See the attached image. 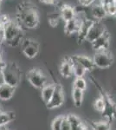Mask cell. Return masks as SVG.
<instances>
[{
	"label": "cell",
	"mask_w": 116,
	"mask_h": 130,
	"mask_svg": "<svg viewBox=\"0 0 116 130\" xmlns=\"http://www.w3.org/2000/svg\"><path fill=\"white\" fill-rule=\"evenodd\" d=\"M16 21L27 29L37 28L39 24L38 11L31 3L22 2L16 6Z\"/></svg>",
	"instance_id": "obj_1"
},
{
	"label": "cell",
	"mask_w": 116,
	"mask_h": 130,
	"mask_svg": "<svg viewBox=\"0 0 116 130\" xmlns=\"http://www.w3.org/2000/svg\"><path fill=\"white\" fill-rule=\"evenodd\" d=\"M5 78V83L6 84L16 88L21 82L22 78V73L18 65L14 62H9L6 63L5 68L2 71Z\"/></svg>",
	"instance_id": "obj_2"
},
{
	"label": "cell",
	"mask_w": 116,
	"mask_h": 130,
	"mask_svg": "<svg viewBox=\"0 0 116 130\" xmlns=\"http://www.w3.org/2000/svg\"><path fill=\"white\" fill-rule=\"evenodd\" d=\"M21 35H24L23 28L18 21L10 19L7 24L3 25V41L6 43H10Z\"/></svg>",
	"instance_id": "obj_3"
},
{
	"label": "cell",
	"mask_w": 116,
	"mask_h": 130,
	"mask_svg": "<svg viewBox=\"0 0 116 130\" xmlns=\"http://www.w3.org/2000/svg\"><path fill=\"white\" fill-rule=\"evenodd\" d=\"M93 61H94V63L96 68L107 69L111 67L114 59H113V54L109 51L108 49H107L96 50Z\"/></svg>",
	"instance_id": "obj_4"
},
{
	"label": "cell",
	"mask_w": 116,
	"mask_h": 130,
	"mask_svg": "<svg viewBox=\"0 0 116 130\" xmlns=\"http://www.w3.org/2000/svg\"><path fill=\"white\" fill-rule=\"evenodd\" d=\"M27 79L33 87L38 89H42L47 84V78L38 69H32L29 70L27 73Z\"/></svg>",
	"instance_id": "obj_5"
},
{
	"label": "cell",
	"mask_w": 116,
	"mask_h": 130,
	"mask_svg": "<svg viewBox=\"0 0 116 130\" xmlns=\"http://www.w3.org/2000/svg\"><path fill=\"white\" fill-rule=\"evenodd\" d=\"M20 46L22 48V51L24 54V56L29 59H33L38 55L40 46L39 43L34 39L24 38Z\"/></svg>",
	"instance_id": "obj_6"
},
{
	"label": "cell",
	"mask_w": 116,
	"mask_h": 130,
	"mask_svg": "<svg viewBox=\"0 0 116 130\" xmlns=\"http://www.w3.org/2000/svg\"><path fill=\"white\" fill-rule=\"evenodd\" d=\"M65 101V95L64 91H63L62 87L60 84L56 85V89H55L53 96L51 97L49 102L46 104L47 108L48 109H55L59 107L62 106Z\"/></svg>",
	"instance_id": "obj_7"
},
{
	"label": "cell",
	"mask_w": 116,
	"mask_h": 130,
	"mask_svg": "<svg viewBox=\"0 0 116 130\" xmlns=\"http://www.w3.org/2000/svg\"><path fill=\"white\" fill-rule=\"evenodd\" d=\"M105 31H106L105 25L103 24L101 21L94 20L92 26L90 27L89 30H88L87 37H86V41L92 43L93 42L95 41L98 37H100Z\"/></svg>",
	"instance_id": "obj_8"
},
{
	"label": "cell",
	"mask_w": 116,
	"mask_h": 130,
	"mask_svg": "<svg viewBox=\"0 0 116 130\" xmlns=\"http://www.w3.org/2000/svg\"><path fill=\"white\" fill-rule=\"evenodd\" d=\"M89 7H90V13H91V16L94 18V20L102 21L107 16L104 5H102L101 0L99 2L95 1Z\"/></svg>",
	"instance_id": "obj_9"
},
{
	"label": "cell",
	"mask_w": 116,
	"mask_h": 130,
	"mask_svg": "<svg viewBox=\"0 0 116 130\" xmlns=\"http://www.w3.org/2000/svg\"><path fill=\"white\" fill-rule=\"evenodd\" d=\"M94 20L89 19V18H84L81 21V26L77 31V41L78 43H81L83 41L86 40V37L88 33L90 27L92 26Z\"/></svg>",
	"instance_id": "obj_10"
},
{
	"label": "cell",
	"mask_w": 116,
	"mask_h": 130,
	"mask_svg": "<svg viewBox=\"0 0 116 130\" xmlns=\"http://www.w3.org/2000/svg\"><path fill=\"white\" fill-rule=\"evenodd\" d=\"M109 43H110V35H109L108 31L106 30L100 37L91 43L93 49L95 50H107L109 47Z\"/></svg>",
	"instance_id": "obj_11"
},
{
	"label": "cell",
	"mask_w": 116,
	"mask_h": 130,
	"mask_svg": "<svg viewBox=\"0 0 116 130\" xmlns=\"http://www.w3.org/2000/svg\"><path fill=\"white\" fill-rule=\"evenodd\" d=\"M70 58L76 61L77 62H79L80 64L82 65L87 71H92L93 70H94V68H96L95 65L94 63V61L89 56H83V55H76V56H70Z\"/></svg>",
	"instance_id": "obj_12"
},
{
	"label": "cell",
	"mask_w": 116,
	"mask_h": 130,
	"mask_svg": "<svg viewBox=\"0 0 116 130\" xmlns=\"http://www.w3.org/2000/svg\"><path fill=\"white\" fill-rule=\"evenodd\" d=\"M81 21L82 19L79 18L76 16L75 18H73V19L65 22V26H64L65 34L72 35V34H75V33H77L80 26H81Z\"/></svg>",
	"instance_id": "obj_13"
},
{
	"label": "cell",
	"mask_w": 116,
	"mask_h": 130,
	"mask_svg": "<svg viewBox=\"0 0 116 130\" xmlns=\"http://www.w3.org/2000/svg\"><path fill=\"white\" fill-rule=\"evenodd\" d=\"M59 14H60L61 18L64 22L73 19L76 17V11H75V8L69 5H62V7L60 8Z\"/></svg>",
	"instance_id": "obj_14"
},
{
	"label": "cell",
	"mask_w": 116,
	"mask_h": 130,
	"mask_svg": "<svg viewBox=\"0 0 116 130\" xmlns=\"http://www.w3.org/2000/svg\"><path fill=\"white\" fill-rule=\"evenodd\" d=\"M60 74L64 78H69L73 75L72 62L69 57L62 60V63L60 65Z\"/></svg>",
	"instance_id": "obj_15"
},
{
	"label": "cell",
	"mask_w": 116,
	"mask_h": 130,
	"mask_svg": "<svg viewBox=\"0 0 116 130\" xmlns=\"http://www.w3.org/2000/svg\"><path fill=\"white\" fill-rule=\"evenodd\" d=\"M71 125V130H88L87 126L83 123L81 119L75 115H67Z\"/></svg>",
	"instance_id": "obj_16"
},
{
	"label": "cell",
	"mask_w": 116,
	"mask_h": 130,
	"mask_svg": "<svg viewBox=\"0 0 116 130\" xmlns=\"http://www.w3.org/2000/svg\"><path fill=\"white\" fill-rule=\"evenodd\" d=\"M15 89L16 88L6 84V83L0 86V100L8 101L11 99L15 93Z\"/></svg>",
	"instance_id": "obj_17"
},
{
	"label": "cell",
	"mask_w": 116,
	"mask_h": 130,
	"mask_svg": "<svg viewBox=\"0 0 116 130\" xmlns=\"http://www.w3.org/2000/svg\"><path fill=\"white\" fill-rule=\"evenodd\" d=\"M55 89H56V84H46L42 89V99L45 104H47L53 96Z\"/></svg>",
	"instance_id": "obj_18"
},
{
	"label": "cell",
	"mask_w": 116,
	"mask_h": 130,
	"mask_svg": "<svg viewBox=\"0 0 116 130\" xmlns=\"http://www.w3.org/2000/svg\"><path fill=\"white\" fill-rule=\"evenodd\" d=\"M15 119V115L11 112H5L0 108V127H5Z\"/></svg>",
	"instance_id": "obj_19"
},
{
	"label": "cell",
	"mask_w": 116,
	"mask_h": 130,
	"mask_svg": "<svg viewBox=\"0 0 116 130\" xmlns=\"http://www.w3.org/2000/svg\"><path fill=\"white\" fill-rule=\"evenodd\" d=\"M72 99H73L74 104H75V107H77V108L81 107L82 104V102H83V99H84V91L73 88Z\"/></svg>",
	"instance_id": "obj_20"
},
{
	"label": "cell",
	"mask_w": 116,
	"mask_h": 130,
	"mask_svg": "<svg viewBox=\"0 0 116 130\" xmlns=\"http://www.w3.org/2000/svg\"><path fill=\"white\" fill-rule=\"evenodd\" d=\"M70 58V57H69ZM71 62H72V67H73V74L75 75V77H83L84 75H85L86 72H87V70L84 69V67L82 66L79 63V62H77L76 61L71 59Z\"/></svg>",
	"instance_id": "obj_21"
},
{
	"label": "cell",
	"mask_w": 116,
	"mask_h": 130,
	"mask_svg": "<svg viewBox=\"0 0 116 130\" xmlns=\"http://www.w3.org/2000/svg\"><path fill=\"white\" fill-rule=\"evenodd\" d=\"M91 127L93 130H111V127L109 122L104 121L92 122Z\"/></svg>",
	"instance_id": "obj_22"
},
{
	"label": "cell",
	"mask_w": 116,
	"mask_h": 130,
	"mask_svg": "<svg viewBox=\"0 0 116 130\" xmlns=\"http://www.w3.org/2000/svg\"><path fill=\"white\" fill-rule=\"evenodd\" d=\"M94 108L96 112L99 113H103L106 108V102H105L104 98L102 97H99L94 101Z\"/></svg>",
	"instance_id": "obj_23"
},
{
	"label": "cell",
	"mask_w": 116,
	"mask_h": 130,
	"mask_svg": "<svg viewBox=\"0 0 116 130\" xmlns=\"http://www.w3.org/2000/svg\"><path fill=\"white\" fill-rule=\"evenodd\" d=\"M73 88L85 91L87 89V81L85 80L84 77H75L73 83Z\"/></svg>",
	"instance_id": "obj_24"
},
{
	"label": "cell",
	"mask_w": 116,
	"mask_h": 130,
	"mask_svg": "<svg viewBox=\"0 0 116 130\" xmlns=\"http://www.w3.org/2000/svg\"><path fill=\"white\" fill-rule=\"evenodd\" d=\"M106 10L107 15L115 16L116 15V3L115 1H112L110 3H107L106 5H103Z\"/></svg>",
	"instance_id": "obj_25"
},
{
	"label": "cell",
	"mask_w": 116,
	"mask_h": 130,
	"mask_svg": "<svg viewBox=\"0 0 116 130\" xmlns=\"http://www.w3.org/2000/svg\"><path fill=\"white\" fill-rule=\"evenodd\" d=\"M62 118L63 115H59L54 119L51 124V130H61V124H62Z\"/></svg>",
	"instance_id": "obj_26"
},
{
	"label": "cell",
	"mask_w": 116,
	"mask_h": 130,
	"mask_svg": "<svg viewBox=\"0 0 116 130\" xmlns=\"http://www.w3.org/2000/svg\"><path fill=\"white\" fill-rule=\"evenodd\" d=\"M61 130H71V125L67 115H63L62 124H61Z\"/></svg>",
	"instance_id": "obj_27"
},
{
	"label": "cell",
	"mask_w": 116,
	"mask_h": 130,
	"mask_svg": "<svg viewBox=\"0 0 116 130\" xmlns=\"http://www.w3.org/2000/svg\"><path fill=\"white\" fill-rule=\"evenodd\" d=\"M96 0H78V2L80 3L82 7H89L93 4L95 2Z\"/></svg>",
	"instance_id": "obj_28"
},
{
	"label": "cell",
	"mask_w": 116,
	"mask_h": 130,
	"mask_svg": "<svg viewBox=\"0 0 116 130\" xmlns=\"http://www.w3.org/2000/svg\"><path fill=\"white\" fill-rule=\"evenodd\" d=\"M41 3L45 4V5H55L56 4V0H39Z\"/></svg>",
	"instance_id": "obj_29"
},
{
	"label": "cell",
	"mask_w": 116,
	"mask_h": 130,
	"mask_svg": "<svg viewBox=\"0 0 116 130\" xmlns=\"http://www.w3.org/2000/svg\"><path fill=\"white\" fill-rule=\"evenodd\" d=\"M5 66H6V62H4L3 60L0 61V72H2V71L4 70V69L5 68Z\"/></svg>",
	"instance_id": "obj_30"
},
{
	"label": "cell",
	"mask_w": 116,
	"mask_h": 130,
	"mask_svg": "<svg viewBox=\"0 0 116 130\" xmlns=\"http://www.w3.org/2000/svg\"><path fill=\"white\" fill-rule=\"evenodd\" d=\"M5 78H4V75L3 72H0V86H2L3 84H5Z\"/></svg>",
	"instance_id": "obj_31"
},
{
	"label": "cell",
	"mask_w": 116,
	"mask_h": 130,
	"mask_svg": "<svg viewBox=\"0 0 116 130\" xmlns=\"http://www.w3.org/2000/svg\"><path fill=\"white\" fill-rule=\"evenodd\" d=\"M0 40L3 41V25L0 23Z\"/></svg>",
	"instance_id": "obj_32"
},
{
	"label": "cell",
	"mask_w": 116,
	"mask_h": 130,
	"mask_svg": "<svg viewBox=\"0 0 116 130\" xmlns=\"http://www.w3.org/2000/svg\"><path fill=\"white\" fill-rule=\"evenodd\" d=\"M2 60V55H1V52H0V61Z\"/></svg>",
	"instance_id": "obj_33"
},
{
	"label": "cell",
	"mask_w": 116,
	"mask_h": 130,
	"mask_svg": "<svg viewBox=\"0 0 116 130\" xmlns=\"http://www.w3.org/2000/svg\"><path fill=\"white\" fill-rule=\"evenodd\" d=\"M0 10H1V2H0Z\"/></svg>",
	"instance_id": "obj_34"
},
{
	"label": "cell",
	"mask_w": 116,
	"mask_h": 130,
	"mask_svg": "<svg viewBox=\"0 0 116 130\" xmlns=\"http://www.w3.org/2000/svg\"><path fill=\"white\" fill-rule=\"evenodd\" d=\"M0 43H1V40H0Z\"/></svg>",
	"instance_id": "obj_35"
},
{
	"label": "cell",
	"mask_w": 116,
	"mask_h": 130,
	"mask_svg": "<svg viewBox=\"0 0 116 130\" xmlns=\"http://www.w3.org/2000/svg\"><path fill=\"white\" fill-rule=\"evenodd\" d=\"M1 1H2V0H0V2H1Z\"/></svg>",
	"instance_id": "obj_36"
},
{
	"label": "cell",
	"mask_w": 116,
	"mask_h": 130,
	"mask_svg": "<svg viewBox=\"0 0 116 130\" xmlns=\"http://www.w3.org/2000/svg\"><path fill=\"white\" fill-rule=\"evenodd\" d=\"M115 3H116V0H115Z\"/></svg>",
	"instance_id": "obj_37"
}]
</instances>
